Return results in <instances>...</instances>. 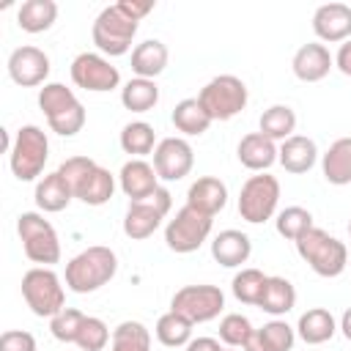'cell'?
<instances>
[{"instance_id":"6da1fadb","label":"cell","mask_w":351,"mask_h":351,"mask_svg":"<svg viewBox=\"0 0 351 351\" xmlns=\"http://www.w3.org/2000/svg\"><path fill=\"white\" fill-rule=\"evenodd\" d=\"M58 173L66 178L74 197L85 206H104L115 192V176L90 156H69L60 162Z\"/></svg>"},{"instance_id":"7a4b0ae2","label":"cell","mask_w":351,"mask_h":351,"mask_svg":"<svg viewBox=\"0 0 351 351\" xmlns=\"http://www.w3.org/2000/svg\"><path fill=\"white\" fill-rule=\"evenodd\" d=\"M115 271L118 255L104 244H93L66 263V288L74 293H93L104 288L115 277Z\"/></svg>"},{"instance_id":"3957f363","label":"cell","mask_w":351,"mask_h":351,"mask_svg":"<svg viewBox=\"0 0 351 351\" xmlns=\"http://www.w3.org/2000/svg\"><path fill=\"white\" fill-rule=\"evenodd\" d=\"M38 107L47 115L49 129L60 137H74L77 132H82V126L88 121L82 101L63 82H47L38 90Z\"/></svg>"},{"instance_id":"277c9868","label":"cell","mask_w":351,"mask_h":351,"mask_svg":"<svg viewBox=\"0 0 351 351\" xmlns=\"http://www.w3.org/2000/svg\"><path fill=\"white\" fill-rule=\"evenodd\" d=\"M296 252L318 277H326V280L340 277L348 266L346 244L324 228H310L302 239H296Z\"/></svg>"},{"instance_id":"5b68a950","label":"cell","mask_w":351,"mask_h":351,"mask_svg":"<svg viewBox=\"0 0 351 351\" xmlns=\"http://www.w3.org/2000/svg\"><path fill=\"white\" fill-rule=\"evenodd\" d=\"M49 159V140L47 132L36 123H25L16 129V137L8 151V165L16 181H36L44 173Z\"/></svg>"},{"instance_id":"8992f818","label":"cell","mask_w":351,"mask_h":351,"mask_svg":"<svg viewBox=\"0 0 351 351\" xmlns=\"http://www.w3.org/2000/svg\"><path fill=\"white\" fill-rule=\"evenodd\" d=\"M16 233H19V241H22L27 261H33L38 266H49V269L60 261L58 230L38 211H22L16 217Z\"/></svg>"},{"instance_id":"52a82bcc","label":"cell","mask_w":351,"mask_h":351,"mask_svg":"<svg viewBox=\"0 0 351 351\" xmlns=\"http://www.w3.org/2000/svg\"><path fill=\"white\" fill-rule=\"evenodd\" d=\"M22 299L38 318H52L66 307L63 282L49 266H33L22 274Z\"/></svg>"},{"instance_id":"ba28073f","label":"cell","mask_w":351,"mask_h":351,"mask_svg":"<svg viewBox=\"0 0 351 351\" xmlns=\"http://www.w3.org/2000/svg\"><path fill=\"white\" fill-rule=\"evenodd\" d=\"M137 27L140 22H134L132 16H126L121 11L118 3L107 5L99 11V16L93 19V27H90V36H93V44L101 55L107 58H121L132 49V41L137 36Z\"/></svg>"},{"instance_id":"9c48e42d","label":"cell","mask_w":351,"mask_h":351,"mask_svg":"<svg viewBox=\"0 0 351 351\" xmlns=\"http://www.w3.org/2000/svg\"><path fill=\"white\" fill-rule=\"evenodd\" d=\"M197 101L203 104V110L208 112L211 121H230V118H236L247 107L250 90H247V85H244L241 77H236V74H219V77L208 80L200 88Z\"/></svg>"},{"instance_id":"30bf717a","label":"cell","mask_w":351,"mask_h":351,"mask_svg":"<svg viewBox=\"0 0 351 351\" xmlns=\"http://www.w3.org/2000/svg\"><path fill=\"white\" fill-rule=\"evenodd\" d=\"M280 203V181L269 173H255L241 184L239 192V214L250 225H261L277 214Z\"/></svg>"},{"instance_id":"8fae6325","label":"cell","mask_w":351,"mask_h":351,"mask_svg":"<svg viewBox=\"0 0 351 351\" xmlns=\"http://www.w3.org/2000/svg\"><path fill=\"white\" fill-rule=\"evenodd\" d=\"M211 225H214V217L200 214L192 206H181L176 217L165 225V244L178 255H189L200 250L203 241L211 236Z\"/></svg>"},{"instance_id":"7c38bea8","label":"cell","mask_w":351,"mask_h":351,"mask_svg":"<svg viewBox=\"0 0 351 351\" xmlns=\"http://www.w3.org/2000/svg\"><path fill=\"white\" fill-rule=\"evenodd\" d=\"M170 310L192 324H208L225 310V293L217 285H184L173 293Z\"/></svg>"},{"instance_id":"4fadbf2b","label":"cell","mask_w":351,"mask_h":351,"mask_svg":"<svg viewBox=\"0 0 351 351\" xmlns=\"http://www.w3.org/2000/svg\"><path fill=\"white\" fill-rule=\"evenodd\" d=\"M170 206H173V195L159 186L151 197L145 200H137V203H129L126 214H123V233L132 239V241H143L148 236H154L162 225V219L170 214Z\"/></svg>"},{"instance_id":"5bb4252c","label":"cell","mask_w":351,"mask_h":351,"mask_svg":"<svg viewBox=\"0 0 351 351\" xmlns=\"http://www.w3.org/2000/svg\"><path fill=\"white\" fill-rule=\"evenodd\" d=\"M71 82L90 93H107L121 85V71L101 52H80L69 66Z\"/></svg>"},{"instance_id":"9a60e30c","label":"cell","mask_w":351,"mask_h":351,"mask_svg":"<svg viewBox=\"0 0 351 351\" xmlns=\"http://www.w3.org/2000/svg\"><path fill=\"white\" fill-rule=\"evenodd\" d=\"M8 77L22 85V88H36V85H47V77H49V55L38 47H16L11 55H8Z\"/></svg>"},{"instance_id":"2e32d148","label":"cell","mask_w":351,"mask_h":351,"mask_svg":"<svg viewBox=\"0 0 351 351\" xmlns=\"http://www.w3.org/2000/svg\"><path fill=\"white\" fill-rule=\"evenodd\" d=\"M195 165V151L184 137H165L154 151V170L159 181H181Z\"/></svg>"},{"instance_id":"e0dca14e","label":"cell","mask_w":351,"mask_h":351,"mask_svg":"<svg viewBox=\"0 0 351 351\" xmlns=\"http://www.w3.org/2000/svg\"><path fill=\"white\" fill-rule=\"evenodd\" d=\"M313 33L321 44H343L351 38V5L324 3L313 14Z\"/></svg>"},{"instance_id":"ac0fdd59","label":"cell","mask_w":351,"mask_h":351,"mask_svg":"<svg viewBox=\"0 0 351 351\" xmlns=\"http://www.w3.org/2000/svg\"><path fill=\"white\" fill-rule=\"evenodd\" d=\"M118 186L129 197V203H137V200L151 197L159 189V176H156L154 165H148L145 159H129V162H123V167L118 173Z\"/></svg>"},{"instance_id":"d6986e66","label":"cell","mask_w":351,"mask_h":351,"mask_svg":"<svg viewBox=\"0 0 351 351\" xmlns=\"http://www.w3.org/2000/svg\"><path fill=\"white\" fill-rule=\"evenodd\" d=\"M332 66H335V58L329 55L326 44H321V41L302 44L291 60V69H293L296 80H302V82H321L332 71Z\"/></svg>"},{"instance_id":"ffe728a7","label":"cell","mask_w":351,"mask_h":351,"mask_svg":"<svg viewBox=\"0 0 351 351\" xmlns=\"http://www.w3.org/2000/svg\"><path fill=\"white\" fill-rule=\"evenodd\" d=\"M277 162L285 167V173H293V176L310 173L318 162V145L307 134H293L277 145Z\"/></svg>"},{"instance_id":"44dd1931","label":"cell","mask_w":351,"mask_h":351,"mask_svg":"<svg viewBox=\"0 0 351 351\" xmlns=\"http://www.w3.org/2000/svg\"><path fill=\"white\" fill-rule=\"evenodd\" d=\"M250 255H252V241L244 230L228 228V230H219L211 241V258L225 269H236L247 263Z\"/></svg>"},{"instance_id":"7402d4cb","label":"cell","mask_w":351,"mask_h":351,"mask_svg":"<svg viewBox=\"0 0 351 351\" xmlns=\"http://www.w3.org/2000/svg\"><path fill=\"white\" fill-rule=\"evenodd\" d=\"M186 206H192L195 211L208 214V217L219 214L228 206V186H225V181H219L214 176H200L186 189Z\"/></svg>"},{"instance_id":"603a6c76","label":"cell","mask_w":351,"mask_h":351,"mask_svg":"<svg viewBox=\"0 0 351 351\" xmlns=\"http://www.w3.org/2000/svg\"><path fill=\"white\" fill-rule=\"evenodd\" d=\"M236 156L239 162L252 170V173H266L274 162H277V143L269 140L266 134L261 132H250L239 140V148H236Z\"/></svg>"},{"instance_id":"cb8c5ba5","label":"cell","mask_w":351,"mask_h":351,"mask_svg":"<svg viewBox=\"0 0 351 351\" xmlns=\"http://www.w3.org/2000/svg\"><path fill=\"white\" fill-rule=\"evenodd\" d=\"M167 47L159 38H145L132 49V71L143 80H156L167 69Z\"/></svg>"},{"instance_id":"d4e9b609","label":"cell","mask_w":351,"mask_h":351,"mask_svg":"<svg viewBox=\"0 0 351 351\" xmlns=\"http://www.w3.org/2000/svg\"><path fill=\"white\" fill-rule=\"evenodd\" d=\"M335 332H337V321L326 307H310L307 313L299 315L296 337L304 340L307 346H321V343L332 340Z\"/></svg>"},{"instance_id":"484cf974","label":"cell","mask_w":351,"mask_h":351,"mask_svg":"<svg viewBox=\"0 0 351 351\" xmlns=\"http://www.w3.org/2000/svg\"><path fill=\"white\" fill-rule=\"evenodd\" d=\"M33 197H36V206H38L41 211L58 214V211H63V208L74 200V192H71V186L66 184V178L55 170V173H47V176L38 178Z\"/></svg>"},{"instance_id":"4316f807","label":"cell","mask_w":351,"mask_h":351,"mask_svg":"<svg viewBox=\"0 0 351 351\" xmlns=\"http://www.w3.org/2000/svg\"><path fill=\"white\" fill-rule=\"evenodd\" d=\"M321 173L332 186L351 184V137H340L326 148L321 156Z\"/></svg>"},{"instance_id":"83f0119b","label":"cell","mask_w":351,"mask_h":351,"mask_svg":"<svg viewBox=\"0 0 351 351\" xmlns=\"http://www.w3.org/2000/svg\"><path fill=\"white\" fill-rule=\"evenodd\" d=\"M258 307L274 318L291 313L296 307V288L291 280L285 277H277V274H269L266 277V285H263V293H261V302Z\"/></svg>"},{"instance_id":"f1b7e54d","label":"cell","mask_w":351,"mask_h":351,"mask_svg":"<svg viewBox=\"0 0 351 351\" xmlns=\"http://www.w3.org/2000/svg\"><path fill=\"white\" fill-rule=\"evenodd\" d=\"M170 121H173V126H176L181 134H186V137H200V134H206L208 126L214 123V121L208 118V112L203 110V104L197 101V96H195V99H181V101L173 107Z\"/></svg>"},{"instance_id":"f546056e","label":"cell","mask_w":351,"mask_h":351,"mask_svg":"<svg viewBox=\"0 0 351 351\" xmlns=\"http://www.w3.org/2000/svg\"><path fill=\"white\" fill-rule=\"evenodd\" d=\"M58 19L55 0H25L16 11V25L25 33H47Z\"/></svg>"},{"instance_id":"4dcf8cb0","label":"cell","mask_w":351,"mask_h":351,"mask_svg":"<svg viewBox=\"0 0 351 351\" xmlns=\"http://www.w3.org/2000/svg\"><path fill=\"white\" fill-rule=\"evenodd\" d=\"M258 132L266 134L274 143L277 140L282 143V140L293 137V132H296V112H293V107H288V104H271V107H266L261 112Z\"/></svg>"},{"instance_id":"1f68e13d","label":"cell","mask_w":351,"mask_h":351,"mask_svg":"<svg viewBox=\"0 0 351 351\" xmlns=\"http://www.w3.org/2000/svg\"><path fill=\"white\" fill-rule=\"evenodd\" d=\"M121 104L129 112H151L159 104V85H156V80L132 77L121 88Z\"/></svg>"},{"instance_id":"d6a6232c","label":"cell","mask_w":351,"mask_h":351,"mask_svg":"<svg viewBox=\"0 0 351 351\" xmlns=\"http://www.w3.org/2000/svg\"><path fill=\"white\" fill-rule=\"evenodd\" d=\"M118 143H121L123 154H129V156H134V159H143V156L154 154L156 145H159L154 126L145 123V121H129V123L121 129Z\"/></svg>"},{"instance_id":"836d02e7","label":"cell","mask_w":351,"mask_h":351,"mask_svg":"<svg viewBox=\"0 0 351 351\" xmlns=\"http://www.w3.org/2000/svg\"><path fill=\"white\" fill-rule=\"evenodd\" d=\"M192 326H195L192 321H186L184 315L167 310L165 315H159V321L154 326V335L167 348H186V343L192 340Z\"/></svg>"},{"instance_id":"e575fe53","label":"cell","mask_w":351,"mask_h":351,"mask_svg":"<svg viewBox=\"0 0 351 351\" xmlns=\"http://www.w3.org/2000/svg\"><path fill=\"white\" fill-rule=\"evenodd\" d=\"M110 351H151V332L140 321H121L112 329Z\"/></svg>"},{"instance_id":"d590c367","label":"cell","mask_w":351,"mask_h":351,"mask_svg":"<svg viewBox=\"0 0 351 351\" xmlns=\"http://www.w3.org/2000/svg\"><path fill=\"white\" fill-rule=\"evenodd\" d=\"M266 277L261 269H241L233 274V282H230V291L233 296L241 302V304H252L258 307L261 302V293H263V285H266Z\"/></svg>"},{"instance_id":"8d00e7d4","label":"cell","mask_w":351,"mask_h":351,"mask_svg":"<svg viewBox=\"0 0 351 351\" xmlns=\"http://www.w3.org/2000/svg\"><path fill=\"white\" fill-rule=\"evenodd\" d=\"M274 228H277V233H280L282 239L296 241V239H302V236H304L310 228H315V225H313V214H310L307 208H302V206H288V208H282V211L277 214Z\"/></svg>"},{"instance_id":"74e56055","label":"cell","mask_w":351,"mask_h":351,"mask_svg":"<svg viewBox=\"0 0 351 351\" xmlns=\"http://www.w3.org/2000/svg\"><path fill=\"white\" fill-rule=\"evenodd\" d=\"M252 332H255L252 321L247 315H241V313H228L219 321V340L228 348H244V343L250 340Z\"/></svg>"},{"instance_id":"f35d334b","label":"cell","mask_w":351,"mask_h":351,"mask_svg":"<svg viewBox=\"0 0 351 351\" xmlns=\"http://www.w3.org/2000/svg\"><path fill=\"white\" fill-rule=\"evenodd\" d=\"M82 321H85V313L77 310V307H63L58 315L49 318V332L55 340L60 343H77V335L82 329Z\"/></svg>"},{"instance_id":"ab89813d","label":"cell","mask_w":351,"mask_h":351,"mask_svg":"<svg viewBox=\"0 0 351 351\" xmlns=\"http://www.w3.org/2000/svg\"><path fill=\"white\" fill-rule=\"evenodd\" d=\"M110 340H112L110 326H107L101 318H96V315H85L82 329H80V335H77V343H74V346H77L80 351H101Z\"/></svg>"},{"instance_id":"60d3db41","label":"cell","mask_w":351,"mask_h":351,"mask_svg":"<svg viewBox=\"0 0 351 351\" xmlns=\"http://www.w3.org/2000/svg\"><path fill=\"white\" fill-rule=\"evenodd\" d=\"M261 335L266 337V343L274 348V351H291L293 343H296V329L288 326L285 321L280 318H271L269 324L261 326Z\"/></svg>"},{"instance_id":"b9f144b4","label":"cell","mask_w":351,"mask_h":351,"mask_svg":"<svg viewBox=\"0 0 351 351\" xmlns=\"http://www.w3.org/2000/svg\"><path fill=\"white\" fill-rule=\"evenodd\" d=\"M0 351H36V337L25 329H8L0 335Z\"/></svg>"},{"instance_id":"7bdbcfd3","label":"cell","mask_w":351,"mask_h":351,"mask_svg":"<svg viewBox=\"0 0 351 351\" xmlns=\"http://www.w3.org/2000/svg\"><path fill=\"white\" fill-rule=\"evenodd\" d=\"M118 5H121V11H123L126 16H132L134 22H140L143 16H148V14L154 11V0H121Z\"/></svg>"},{"instance_id":"ee69618b","label":"cell","mask_w":351,"mask_h":351,"mask_svg":"<svg viewBox=\"0 0 351 351\" xmlns=\"http://www.w3.org/2000/svg\"><path fill=\"white\" fill-rule=\"evenodd\" d=\"M335 66L351 80V38L340 44V49H337V55H335Z\"/></svg>"},{"instance_id":"f6af8a7d","label":"cell","mask_w":351,"mask_h":351,"mask_svg":"<svg viewBox=\"0 0 351 351\" xmlns=\"http://www.w3.org/2000/svg\"><path fill=\"white\" fill-rule=\"evenodd\" d=\"M184 351H222V346L214 337H192Z\"/></svg>"},{"instance_id":"bcb514c9","label":"cell","mask_w":351,"mask_h":351,"mask_svg":"<svg viewBox=\"0 0 351 351\" xmlns=\"http://www.w3.org/2000/svg\"><path fill=\"white\" fill-rule=\"evenodd\" d=\"M244 351H274V348L266 343V337L261 335V329H255V332L250 335V340L244 343Z\"/></svg>"},{"instance_id":"7dc6e473","label":"cell","mask_w":351,"mask_h":351,"mask_svg":"<svg viewBox=\"0 0 351 351\" xmlns=\"http://www.w3.org/2000/svg\"><path fill=\"white\" fill-rule=\"evenodd\" d=\"M340 332H343V337L346 340H351V307L343 313V318H340V326H337Z\"/></svg>"},{"instance_id":"c3c4849f","label":"cell","mask_w":351,"mask_h":351,"mask_svg":"<svg viewBox=\"0 0 351 351\" xmlns=\"http://www.w3.org/2000/svg\"><path fill=\"white\" fill-rule=\"evenodd\" d=\"M348 236H351V219H348Z\"/></svg>"},{"instance_id":"681fc988","label":"cell","mask_w":351,"mask_h":351,"mask_svg":"<svg viewBox=\"0 0 351 351\" xmlns=\"http://www.w3.org/2000/svg\"><path fill=\"white\" fill-rule=\"evenodd\" d=\"M222 351H236V348H222Z\"/></svg>"}]
</instances>
